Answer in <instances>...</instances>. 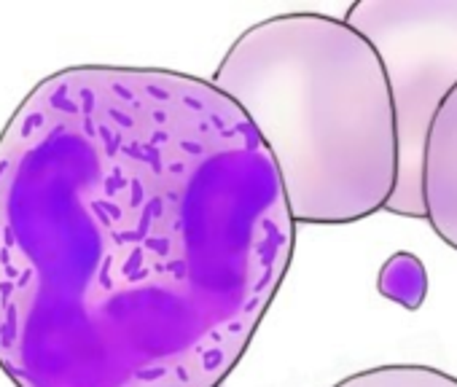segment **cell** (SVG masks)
<instances>
[{
    "mask_svg": "<svg viewBox=\"0 0 457 387\" xmlns=\"http://www.w3.org/2000/svg\"><path fill=\"white\" fill-rule=\"evenodd\" d=\"M428 269L422 264L420 256L409 253V251H398L393 253L379 275H377V291L382 299L395 301L398 307L417 312L425 299H428Z\"/></svg>",
    "mask_w": 457,
    "mask_h": 387,
    "instance_id": "cell-5",
    "label": "cell"
},
{
    "mask_svg": "<svg viewBox=\"0 0 457 387\" xmlns=\"http://www.w3.org/2000/svg\"><path fill=\"white\" fill-rule=\"evenodd\" d=\"M379 54L398 121V185L390 216L425 218L422 148L428 127L457 86V0H358L345 14Z\"/></svg>",
    "mask_w": 457,
    "mask_h": 387,
    "instance_id": "cell-3",
    "label": "cell"
},
{
    "mask_svg": "<svg viewBox=\"0 0 457 387\" xmlns=\"http://www.w3.org/2000/svg\"><path fill=\"white\" fill-rule=\"evenodd\" d=\"M334 387H457V376L420 363H390L355 371Z\"/></svg>",
    "mask_w": 457,
    "mask_h": 387,
    "instance_id": "cell-6",
    "label": "cell"
},
{
    "mask_svg": "<svg viewBox=\"0 0 457 387\" xmlns=\"http://www.w3.org/2000/svg\"><path fill=\"white\" fill-rule=\"evenodd\" d=\"M296 226L267 143L212 81L57 70L0 132V371L14 387H220Z\"/></svg>",
    "mask_w": 457,
    "mask_h": 387,
    "instance_id": "cell-1",
    "label": "cell"
},
{
    "mask_svg": "<svg viewBox=\"0 0 457 387\" xmlns=\"http://www.w3.org/2000/svg\"><path fill=\"white\" fill-rule=\"evenodd\" d=\"M422 208L436 237L457 251V86L428 127L422 148Z\"/></svg>",
    "mask_w": 457,
    "mask_h": 387,
    "instance_id": "cell-4",
    "label": "cell"
},
{
    "mask_svg": "<svg viewBox=\"0 0 457 387\" xmlns=\"http://www.w3.org/2000/svg\"><path fill=\"white\" fill-rule=\"evenodd\" d=\"M267 143L296 224L342 226L387 210L398 121L374 46L345 20L291 12L248 28L210 78Z\"/></svg>",
    "mask_w": 457,
    "mask_h": 387,
    "instance_id": "cell-2",
    "label": "cell"
}]
</instances>
